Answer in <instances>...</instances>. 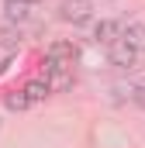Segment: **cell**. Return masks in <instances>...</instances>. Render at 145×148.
<instances>
[{"mask_svg": "<svg viewBox=\"0 0 145 148\" xmlns=\"http://www.w3.org/2000/svg\"><path fill=\"white\" fill-rule=\"evenodd\" d=\"M59 21H66L72 28L90 24L93 21V0H62L59 3Z\"/></svg>", "mask_w": 145, "mask_h": 148, "instance_id": "obj_1", "label": "cell"}, {"mask_svg": "<svg viewBox=\"0 0 145 148\" xmlns=\"http://www.w3.org/2000/svg\"><path fill=\"white\" fill-rule=\"evenodd\" d=\"M41 79L48 83V93H62V90H69V86H72V69H69V66L52 62V59H45Z\"/></svg>", "mask_w": 145, "mask_h": 148, "instance_id": "obj_2", "label": "cell"}, {"mask_svg": "<svg viewBox=\"0 0 145 148\" xmlns=\"http://www.w3.org/2000/svg\"><path fill=\"white\" fill-rule=\"evenodd\" d=\"M31 17H35V3H28V0H3V24L21 28Z\"/></svg>", "mask_w": 145, "mask_h": 148, "instance_id": "obj_3", "label": "cell"}, {"mask_svg": "<svg viewBox=\"0 0 145 148\" xmlns=\"http://www.w3.org/2000/svg\"><path fill=\"white\" fill-rule=\"evenodd\" d=\"M107 62H110V66H117V69H131V66L138 62V52L128 48V45L117 38V41H110V45H107Z\"/></svg>", "mask_w": 145, "mask_h": 148, "instance_id": "obj_4", "label": "cell"}, {"mask_svg": "<svg viewBox=\"0 0 145 148\" xmlns=\"http://www.w3.org/2000/svg\"><path fill=\"white\" fill-rule=\"evenodd\" d=\"M45 59H52V62H59V66H69L79 59V48L72 45V41H52L48 48H45Z\"/></svg>", "mask_w": 145, "mask_h": 148, "instance_id": "obj_5", "label": "cell"}, {"mask_svg": "<svg viewBox=\"0 0 145 148\" xmlns=\"http://www.w3.org/2000/svg\"><path fill=\"white\" fill-rule=\"evenodd\" d=\"M124 31V21H114V17H104V21H97L93 24V41L97 45H110V41H117Z\"/></svg>", "mask_w": 145, "mask_h": 148, "instance_id": "obj_6", "label": "cell"}, {"mask_svg": "<svg viewBox=\"0 0 145 148\" xmlns=\"http://www.w3.org/2000/svg\"><path fill=\"white\" fill-rule=\"evenodd\" d=\"M121 41L142 55V52H145V24H142V21H131V24H124V31H121Z\"/></svg>", "mask_w": 145, "mask_h": 148, "instance_id": "obj_7", "label": "cell"}, {"mask_svg": "<svg viewBox=\"0 0 145 148\" xmlns=\"http://www.w3.org/2000/svg\"><path fill=\"white\" fill-rule=\"evenodd\" d=\"M21 90H24V97H28V103H31V107H35V103H45V97H48V83H45L41 76L28 79Z\"/></svg>", "mask_w": 145, "mask_h": 148, "instance_id": "obj_8", "label": "cell"}, {"mask_svg": "<svg viewBox=\"0 0 145 148\" xmlns=\"http://www.w3.org/2000/svg\"><path fill=\"white\" fill-rule=\"evenodd\" d=\"M17 45H21V28H10V24H7V28L0 31V48H7V52H14Z\"/></svg>", "mask_w": 145, "mask_h": 148, "instance_id": "obj_9", "label": "cell"}, {"mask_svg": "<svg viewBox=\"0 0 145 148\" xmlns=\"http://www.w3.org/2000/svg\"><path fill=\"white\" fill-rule=\"evenodd\" d=\"M31 103H28V97H24V90H17V93H7V110H14V114H21V110H28Z\"/></svg>", "mask_w": 145, "mask_h": 148, "instance_id": "obj_10", "label": "cell"}, {"mask_svg": "<svg viewBox=\"0 0 145 148\" xmlns=\"http://www.w3.org/2000/svg\"><path fill=\"white\" fill-rule=\"evenodd\" d=\"M131 100H135L138 107H145V86H138V90H131Z\"/></svg>", "mask_w": 145, "mask_h": 148, "instance_id": "obj_11", "label": "cell"}, {"mask_svg": "<svg viewBox=\"0 0 145 148\" xmlns=\"http://www.w3.org/2000/svg\"><path fill=\"white\" fill-rule=\"evenodd\" d=\"M28 3H38V0H28Z\"/></svg>", "mask_w": 145, "mask_h": 148, "instance_id": "obj_12", "label": "cell"}]
</instances>
